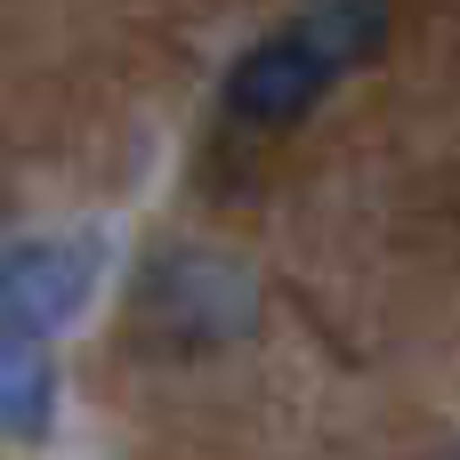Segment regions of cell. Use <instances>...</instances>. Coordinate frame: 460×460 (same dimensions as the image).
Returning a JSON list of instances; mask_svg holds the SVG:
<instances>
[{
    "label": "cell",
    "instance_id": "cell-1",
    "mask_svg": "<svg viewBox=\"0 0 460 460\" xmlns=\"http://www.w3.org/2000/svg\"><path fill=\"white\" fill-rule=\"evenodd\" d=\"M97 283V243H16L0 259V332L49 340L89 307Z\"/></svg>",
    "mask_w": 460,
    "mask_h": 460
},
{
    "label": "cell",
    "instance_id": "cell-2",
    "mask_svg": "<svg viewBox=\"0 0 460 460\" xmlns=\"http://www.w3.org/2000/svg\"><path fill=\"white\" fill-rule=\"evenodd\" d=\"M332 81H340V73L283 24L275 40H259V49L234 57V73H226V113H234L243 129H291V121H307V113L323 105Z\"/></svg>",
    "mask_w": 460,
    "mask_h": 460
},
{
    "label": "cell",
    "instance_id": "cell-3",
    "mask_svg": "<svg viewBox=\"0 0 460 460\" xmlns=\"http://www.w3.org/2000/svg\"><path fill=\"white\" fill-rule=\"evenodd\" d=\"M146 315L162 323L202 315V340H226V332H251V283L218 259H162L146 267Z\"/></svg>",
    "mask_w": 460,
    "mask_h": 460
},
{
    "label": "cell",
    "instance_id": "cell-4",
    "mask_svg": "<svg viewBox=\"0 0 460 460\" xmlns=\"http://www.w3.org/2000/svg\"><path fill=\"white\" fill-rule=\"evenodd\" d=\"M388 24H396V8H388V0H307V8L291 16V32H299L332 73L372 65V57L388 49Z\"/></svg>",
    "mask_w": 460,
    "mask_h": 460
},
{
    "label": "cell",
    "instance_id": "cell-5",
    "mask_svg": "<svg viewBox=\"0 0 460 460\" xmlns=\"http://www.w3.org/2000/svg\"><path fill=\"white\" fill-rule=\"evenodd\" d=\"M49 420H57V380H49L40 340L0 332V429L8 437H49Z\"/></svg>",
    "mask_w": 460,
    "mask_h": 460
}]
</instances>
